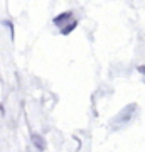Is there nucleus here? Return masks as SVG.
Segmentation results:
<instances>
[{"label": "nucleus", "instance_id": "1", "mask_svg": "<svg viewBox=\"0 0 145 152\" xmlns=\"http://www.w3.org/2000/svg\"><path fill=\"white\" fill-rule=\"evenodd\" d=\"M133 110H137V105H135V103L128 105V108H125V110H122V112H120V115L115 118V122H117L118 125H125L127 122H130V118H132V117H133V113H132Z\"/></svg>", "mask_w": 145, "mask_h": 152}, {"label": "nucleus", "instance_id": "2", "mask_svg": "<svg viewBox=\"0 0 145 152\" xmlns=\"http://www.w3.org/2000/svg\"><path fill=\"white\" fill-rule=\"evenodd\" d=\"M74 19V14L71 10H68V12H63V14H58V15L52 19V22H54V26H58V27H63L64 24H68L69 20H73Z\"/></svg>", "mask_w": 145, "mask_h": 152}, {"label": "nucleus", "instance_id": "3", "mask_svg": "<svg viewBox=\"0 0 145 152\" xmlns=\"http://www.w3.org/2000/svg\"><path fill=\"white\" fill-rule=\"evenodd\" d=\"M76 27H78V20L73 19V20H69L68 24H64V26L61 27V34H63V36H68V34H71Z\"/></svg>", "mask_w": 145, "mask_h": 152}, {"label": "nucleus", "instance_id": "4", "mask_svg": "<svg viewBox=\"0 0 145 152\" xmlns=\"http://www.w3.org/2000/svg\"><path fill=\"white\" fill-rule=\"evenodd\" d=\"M32 144L37 147L39 151H44L46 149V142H44L42 135H39V134H32Z\"/></svg>", "mask_w": 145, "mask_h": 152}, {"label": "nucleus", "instance_id": "5", "mask_svg": "<svg viewBox=\"0 0 145 152\" xmlns=\"http://www.w3.org/2000/svg\"><path fill=\"white\" fill-rule=\"evenodd\" d=\"M137 71H138V73H142V75L145 76V66L142 64V66H138V68H137Z\"/></svg>", "mask_w": 145, "mask_h": 152}]
</instances>
